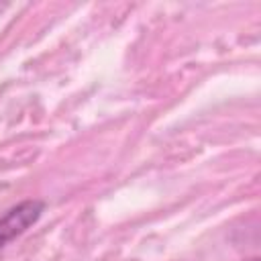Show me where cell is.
I'll use <instances>...</instances> for the list:
<instances>
[{
  "instance_id": "7a4b0ae2",
  "label": "cell",
  "mask_w": 261,
  "mask_h": 261,
  "mask_svg": "<svg viewBox=\"0 0 261 261\" xmlns=\"http://www.w3.org/2000/svg\"><path fill=\"white\" fill-rule=\"evenodd\" d=\"M251 261H259V259H257V257H253V259H251Z\"/></svg>"
},
{
  "instance_id": "6da1fadb",
  "label": "cell",
  "mask_w": 261,
  "mask_h": 261,
  "mask_svg": "<svg viewBox=\"0 0 261 261\" xmlns=\"http://www.w3.org/2000/svg\"><path fill=\"white\" fill-rule=\"evenodd\" d=\"M43 208L45 204L39 200H24L0 216V249L12 239L20 237L31 224H35L41 218Z\"/></svg>"
}]
</instances>
